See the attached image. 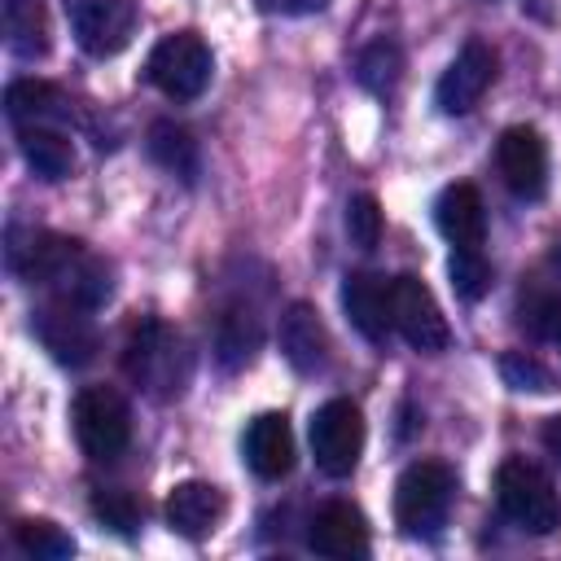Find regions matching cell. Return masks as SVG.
I'll list each match as a JSON object with an SVG mask.
<instances>
[{"instance_id": "cell-1", "label": "cell", "mask_w": 561, "mask_h": 561, "mask_svg": "<svg viewBox=\"0 0 561 561\" xmlns=\"http://www.w3.org/2000/svg\"><path fill=\"white\" fill-rule=\"evenodd\" d=\"M4 263L26 285L48 289V298H61V302H75V307H88V311H96L114 294L110 263L96 250H88L83 241L61 237V232H48V228L9 224Z\"/></svg>"}, {"instance_id": "cell-2", "label": "cell", "mask_w": 561, "mask_h": 561, "mask_svg": "<svg viewBox=\"0 0 561 561\" xmlns=\"http://www.w3.org/2000/svg\"><path fill=\"white\" fill-rule=\"evenodd\" d=\"M123 373L158 403L180 399L193 377V351L184 333L167 320H140L123 346Z\"/></svg>"}, {"instance_id": "cell-3", "label": "cell", "mask_w": 561, "mask_h": 561, "mask_svg": "<svg viewBox=\"0 0 561 561\" xmlns=\"http://www.w3.org/2000/svg\"><path fill=\"white\" fill-rule=\"evenodd\" d=\"M495 504L526 535H552L561 526V500L552 491V478L526 456H508L495 469Z\"/></svg>"}, {"instance_id": "cell-4", "label": "cell", "mask_w": 561, "mask_h": 561, "mask_svg": "<svg viewBox=\"0 0 561 561\" xmlns=\"http://www.w3.org/2000/svg\"><path fill=\"white\" fill-rule=\"evenodd\" d=\"M456 495V473L443 460H412L394 482V522L412 539L438 535Z\"/></svg>"}, {"instance_id": "cell-5", "label": "cell", "mask_w": 561, "mask_h": 561, "mask_svg": "<svg viewBox=\"0 0 561 561\" xmlns=\"http://www.w3.org/2000/svg\"><path fill=\"white\" fill-rule=\"evenodd\" d=\"M70 421H75V438L83 456L96 465L118 460L131 443V408L114 386H83L75 394Z\"/></svg>"}, {"instance_id": "cell-6", "label": "cell", "mask_w": 561, "mask_h": 561, "mask_svg": "<svg viewBox=\"0 0 561 561\" xmlns=\"http://www.w3.org/2000/svg\"><path fill=\"white\" fill-rule=\"evenodd\" d=\"M210 70H215V57L197 31L162 35L145 61V79L171 101H197L210 83Z\"/></svg>"}, {"instance_id": "cell-7", "label": "cell", "mask_w": 561, "mask_h": 561, "mask_svg": "<svg viewBox=\"0 0 561 561\" xmlns=\"http://www.w3.org/2000/svg\"><path fill=\"white\" fill-rule=\"evenodd\" d=\"M390 324L421 355H438L451 346V324H447L434 289L412 272L390 276Z\"/></svg>"}, {"instance_id": "cell-8", "label": "cell", "mask_w": 561, "mask_h": 561, "mask_svg": "<svg viewBox=\"0 0 561 561\" xmlns=\"http://www.w3.org/2000/svg\"><path fill=\"white\" fill-rule=\"evenodd\" d=\"M311 456L329 478H351L364 456V412L351 399H329L311 412Z\"/></svg>"}, {"instance_id": "cell-9", "label": "cell", "mask_w": 561, "mask_h": 561, "mask_svg": "<svg viewBox=\"0 0 561 561\" xmlns=\"http://www.w3.org/2000/svg\"><path fill=\"white\" fill-rule=\"evenodd\" d=\"M31 329L44 342V351L57 364H66V368H83V364L96 359L101 337H96V324H92V311L88 307L48 298L39 311H31Z\"/></svg>"}, {"instance_id": "cell-10", "label": "cell", "mask_w": 561, "mask_h": 561, "mask_svg": "<svg viewBox=\"0 0 561 561\" xmlns=\"http://www.w3.org/2000/svg\"><path fill=\"white\" fill-rule=\"evenodd\" d=\"M66 22L88 57H118L136 35L131 0H66Z\"/></svg>"}, {"instance_id": "cell-11", "label": "cell", "mask_w": 561, "mask_h": 561, "mask_svg": "<svg viewBox=\"0 0 561 561\" xmlns=\"http://www.w3.org/2000/svg\"><path fill=\"white\" fill-rule=\"evenodd\" d=\"M495 167H500V180L513 197H522V202L543 197V188H548V145L535 127H526V123L504 127L500 140H495Z\"/></svg>"}, {"instance_id": "cell-12", "label": "cell", "mask_w": 561, "mask_h": 561, "mask_svg": "<svg viewBox=\"0 0 561 561\" xmlns=\"http://www.w3.org/2000/svg\"><path fill=\"white\" fill-rule=\"evenodd\" d=\"M495 83V53H491V44H482V39H469L456 57H451V66L443 70V79H438V88H434V105L443 110V114H469L478 101H482V92Z\"/></svg>"}, {"instance_id": "cell-13", "label": "cell", "mask_w": 561, "mask_h": 561, "mask_svg": "<svg viewBox=\"0 0 561 561\" xmlns=\"http://www.w3.org/2000/svg\"><path fill=\"white\" fill-rule=\"evenodd\" d=\"M342 311L355 324V333L373 346H386L390 337V280L377 272H346L342 276Z\"/></svg>"}, {"instance_id": "cell-14", "label": "cell", "mask_w": 561, "mask_h": 561, "mask_svg": "<svg viewBox=\"0 0 561 561\" xmlns=\"http://www.w3.org/2000/svg\"><path fill=\"white\" fill-rule=\"evenodd\" d=\"M241 451H245V465L254 469V478L280 482L294 469V430H289V416L285 412H259L245 425Z\"/></svg>"}, {"instance_id": "cell-15", "label": "cell", "mask_w": 561, "mask_h": 561, "mask_svg": "<svg viewBox=\"0 0 561 561\" xmlns=\"http://www.w3.org/2000/svg\"><path fill=\"white\" fill-rule=\"evenodd\" d=\"M307 543H311V552L333 557V561L368 557V522H364V513H359L355 504H346V500H329V504L311 517Z\"/></svg>"}, {"instance_id": "cell-16", "label": "cell", "mask_w": 561, "mask_h": 561, "mask_svg": "<svg viewBox=\"0 0 561 561\" xmlns=\"http://www.w3.org/2000/svg\"><path fill=\"white\" fill-rule=\"evenodd\" d=\"M276 342H280V355L298 373H320L329 364V333H324V320L311 302H289L280 311Z\"/></svg>"}, {"instance_id": "cell-17", "label": "cell", "mask_w": 561, "mask_h": 561, "mask_svg": "<svg viewBox=\"0 0 561 561\" xmlns=\"http://www.w3.org/2000/svg\"><path fill=\"white\" fill-rule=\"evenodd\" d=\"M434 224L451 241V250H482L486 241V206L473 184H447L434 202Z\"/></svg>"}, {"instance_id": "cell-18", "label": "cell", "mask_w": 561, "mask_h": 561, "mask_svg": "<svg viewBox=\"0 0 561 561\" xmlns=\"http://www.w3.org/2000/svg\"><path fill=\"white\" fill-rule=\"evenodd\" d=\"M224 508H228L224 491L215 482H197V478L175 482L167 495V522L184 539H206L224 522Z\"/></svg>"}, {"instance_id": "cell-19", "label": "cell", "mask_w": 561, "mask_h": 561, "mask_svg": "<svg viewBox=\"0 0 561 561\" xmlns=\"http://www.w3.org/2000/svg\"><path fill=\"white\" fill-rule=\"evenodd\" d=\"M18 149H22L26 167H31L39 180H48V184L70 180V171H75V145H70V136H66L61 127H53V123L18 127Z\"/></svg>"}, {"instance_id": "cell-20", "label": "cell", "mask_w": 561, "mask_h": 561, "mask_svg": "<svg viewBox=\"0 0 561 561\" xmlns=\"http://www.w3.org/2000/svg\"><path fill=\"white\" fill-rule=\"evenodd\" d=\"M263 342V324H259V311L245 307V302H228L219 316H215V355L224 368H245L254 359Z\"/></svg>"}, {"instance_id": "cell-21", "label": "cell", "mask_w": 561, "mask_h": 561, "mask_svg": "<svg viewBox=\"0 0 561 561\" xmlns=\"http://www.w3.org/2000/svg\"><path fill=\"white\" fill-rule=\"evenodd\" d=\"M48 9L44 0H4V44L22 61H39L48 53Z\"/></svg>"}, {"instance_id": "cell-22", "label": "cell", "mask_w": 561, "mask_h": 561, "mask_svg": "<svg viewBox=\"0 0 561 561\" xmlns=\"http://www.w3.org/2000/svg\"><path fill=\"white\" fill-rule=\"evenodd\" d=\"M70 105H66V92L48 79H13L4 88V114L13 118V127H31V123H53L61 118Z\"/></svg>"}, {"instance_id": "cell-23", "label": "cell", "mask_w": 561, "mask_h": 561, "mask_svg": "<svg viewBox=\"0 0 561 561\" xmlns=\"http://www.w3.org/2000/svg\"><path fill=\"white\" fill-rule=\"evenodd\" d=\"M145 149H149V158L167 171V175H180L184 184H193L197 180V171H202V153H197V140H193V131L188 127H180V123H153L149 127V136H145Z\"/></svg>"}, {"instance_id": "cell-24", "label": "cell", "mask_w": 561, "mask_h": 561, "mask_svg": "<svg viewBox=\"0 0 561 561\" xmlns=\"http://www.w3.org/2000/svg\"><path fill=\"white\" fill-rule=\"evenodd\" d=\"M355 79H359L364 92L390 96V92L399 88V79H403V53H399V44H394V39H373V44L355 57Z\"/></svg>"}, {"instance_id": "cell-25", "label": "cell", "mask_w": 561, "mask_h": 561, "mask_svg": "<svg viewBox=\"0 0 561 561\" xmlns=\"http://www.w3.org/2000/svg\"><path fill=\"white\" fill-rule=\"evenodd\" d=\"M13 539H18V548H22L26 557H35V561H61V557L75 552V539H70L57 522H44V517H22V522L13 526Z\"/></svg>"}, {"instance_id": "cell-26", "label": "cell", "mask_w": 561, "mask_h": 561, "mask_svg": "<svg viewBox=\"0 0 561 561\" xmlns=\"http://www.w3.org/2000/svg\"><path fill=\"white\" fill-rule=\"evenodd\" d=\"M447 276H451V289H456L465 302H478V298L491 289V263L482 259V250H451Z\"/></svg>"}, {"instance_id": "cell-27", "label": "cell", "mask_w": 561, "mask_h": 561, "mask_svg": "<svg viewBox=\"0 0 561 561\" xmlns=\"http://www.w3.org/2000/svg\"><path fill=\"white\" fill-rule=\"evenodd\" d=\"M500 373H504V381H508L513 390H530V394H548V390L557 386L552 368H548L543 359L526 355V351H508V355L500 359Z\"/></svg>"}, {"instance_id": "cell-28", "label": "cell", "mask_w": 561, "mask_h": 561, "mask_svg": "<svg viewBox=\"0 0 561 561\" xmlns=\"http://www.w3.org/2000/svg\"><path fill=\"white\" fill-rule=\"evenodd\" d=\"M346 237L359 250H377V241H381V206H377L373 193H355L346 202Z\"/></svg>"}, {"instance_id": "cell-29", "label": "cell", "mask_w": 561, "mask_h": 561, "mask_svg": "<svg viewBox=\"0 0 561 561\" xmlns=\"http://www.w3.org/2000/svg\"><path fill=\"white\" fill-rule=\"evenodd\" d=\"M92 513H96L105 526H114L118 535H131V530L140 526V500L127 495V491H96V495H92Z\"/></svg>"}, {"instance_id": "cell-30", "label": "cell", "mask_w": 561, "mask_h": 561, "mask_svg": "<svg viewBox=\"0 0 561 561\" xmlns=\"http://www.w3.org/2000/svg\"><path fill=\"white\" fill-rule=\"evenodd\" d=\"M526 324H530V333H535L539 342H548V346L561 351V294H539V298H530Z\"/></svg>"}, {"instance_id": "cell-31", "label": "cell", "mask_w": 561, "mask_h": 561, "mask_svg": "<svg viewBox=\"0 0 561 561\" xmlns=\"http://www.w3.org/2000/svg\"><path fill=\"white\" fill-rule=\"evenodd\" d=\"M254 4L276 18H307V13H320L329 0H254Z\"/></svg>"}, {"instance_id": "cell-32", "label": "cell", "mask_w": 561, "mask_h": 561, "mask_svg": "<svg viewBox=\"0 0 561 561\" xmlns=\"http://www.w3.org/2000/svg\"><path fill=\"white\" fill-rule=\"evenodd\" d=\"M539 443H543V451L552 456V465L561 469V412L543 421V430H539Z\"/></svg>"}]
</instances>
